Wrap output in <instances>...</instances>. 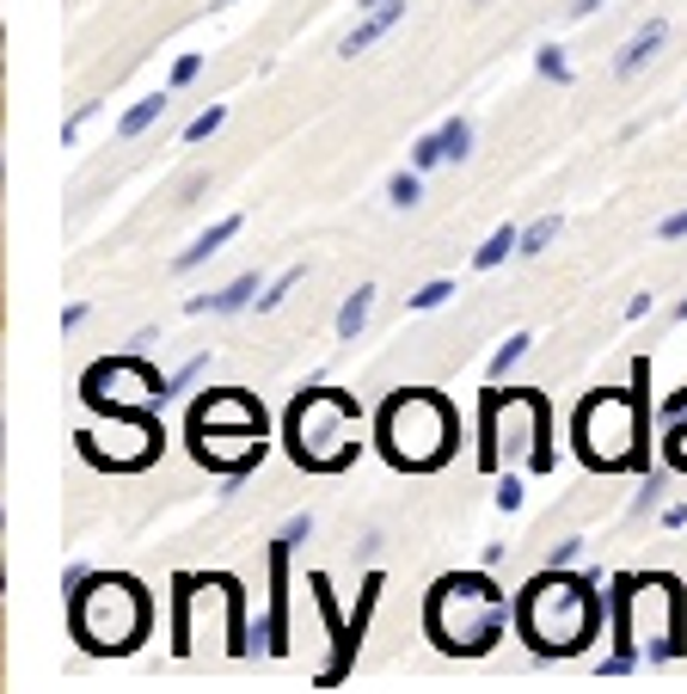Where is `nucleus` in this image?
I'll return each instance as SVG.
<instances>
[{"mask_svg": "<svg viewBox=\"0 0 687 694\" xmlns=\"http://www.w3.org/2000/svg\"><path fill=\"white\" fill-rule=\"evenodd\" d=\"M423 627H430L437 652L485 657V652H498L503 627H510V596L498 590L491 565L485 572H449V578H437V590L423 602Z\"/></svg>", "mask_w": 687, "mask_h": 694, "instance_id": "f257e3e1", "label": "nucleus"}, {"mask_svg": "<svg viewBox=\"0 0 687 694\" xmlns=\"http://www.w3.org/2000/svg\"><path fill=\"white\" fill-rule=\"evenodd\" d=\"M515 627L529 640L534 657H577L583 645L602 627V596H595V578H571L546 565L522 602H515Z\"/></svg>", "mask_w": 687, "mask_h": 694, "instance_id": "f03ea898", "label": "nucleus"}, {"mask_svg": "<svg viewBox=\"0 0 687 694\" xmlns=\"http://www.w3.org/2000/svg\"><path fill=\"white\" fill-rule=\"evenodd\" d=\"M68 633L93 657H123L147 640V596L135 578L86 572L68 590Z\"/></svg>", "mask_w": 687, "mask_h": 694, "instance_id": "7ed1b4c3", "label": "nucleus"}, {"mask_svg": "<svg viewBox=\"0 0 687 694\" xmlns=\"http://www.w3.org/2000/svg\"><path fill=\"white\" fill-rule=\"evenodd\" d=\"M375 442H381V455L399 473H437L454 455V442H461V418H454V406L437 388H406L381 406Z\"/></svg>", "mask_w": 687, "mask_h": 694, "instance_id": "20e7f679", "label": "nucleus"}, {"mask_svg": "<svg viewBox=\"0 0 687 694\" xmlns=\"http://www.w3.org/2000/svg\"><path fill=\"white\" fill-rule=\"evenodd\" d=\"M479 468H534L553 473V437H546V400L534 388H503L491 381L485 394V437H479Z\"/></svg>", "mask_w": 687, "mask_h": 694, "instance_id": "39448f33", "label": "nucleus"}, {"mask_svg": "<svg viewBox=\"0 0 687 694\" xmlns=\"http://www.w3.org/2000/svg\"><path fill=\"white\" fill-rule=\"evenodd\" d=\"M362 449V406L338 388H307L289 406V455L307 473H338Z\"/></svg>", "mask_w": 687, "mask_h": 694, "instance_id": "423d86ee", "label": "nucleus"}, {"mask_svg": "<svg viewBox=\"0 0 687 694\" xmlns=\"http://www.w3.org/2000/svg\"><path fill=\"white\" fill-rule=\"evenodd\" d=\"M583 468L595 473H621V468H645V412H638V394L602 388L577 406V425H571Z\"/></svg>", "mask_w": 687, "mask_h": 694, "instance_id": "0eeeda50", "label": "nucleus"}, {"mask_svg": "<svg viewBox=\"0 0 687 694\" xmlns=\"http://www.w3.org/2000/svg\"><path fill=\"white\" fill-rule=\"evenodd\" d=\"M80 394H86V406H93V412H111V418H130V412H154V406H166V381H160L147 363H135V357L93 363V369H86V381H80Z\"/></svg>", "mask_w": 687, "mask_h": 694, "instance_id": "6e6552de", "label": "nucleus"}, {"mask_svg": "<svg viewBox=\"0 0 687 694\" xmlns=\"http://www.w3.org/2000/svg\"><path fill=\"white\" fill-rule=\"evenodd\" d=\"M301 534H314V517H289L277 529V541H270V614H265V627H258L270 657L289 652V553Z\"/></svg>", "mask_w": 687, "mask_h": 694, "instance_id": "1a4fd4ad", "label": "nucleus"}, {"mask_svg": "<svg viewBox=\"0 0 687 694\" xmlns=\"http://www.w3.org/2000/svg\"><path fill=\"white\" fill-rule=\"evenodd\" d=\"M191 455L209 473L239 480V473H252L265 461V430H191Z\"/></svg>", "mask_w": 687, "mask_h": 694, "instance_id": "9d476101", "label": "nucleus"}, {"mask_svg": "<svg viewBox=\"0 0 687 694\" xmlns=\"http://www.w3.org/2000/svg\"><path fill=\"white\" fill-rule=\"evenodd\" d=\"M191 430H265V412H258V400L246 388H215V394H197Z\"/></svg>", "mask_w": 687, "mask_h": 694, "instance_id": "9b49d317", "label": "nucleus"}, {"mask_svg": "<svg viewBox=\"0 0 687 694\" xmlns=\"http://www.w3.org/2000/svg\"><path fill=\"white\" fill-rule=\"evenodd\" d=\"M399 19H406V0H381V7H369V13H362L357 25H350V31L338 38V55H350V62H357L362 50H375L381 38H393Z\"/></svg>", "mask_w": 687, "mask_h": 694, "instance_id": "f8f14e48", "label": "nucleus"}, {"mask_svg": "<svg viewBox=\"0 0 687 694\" xmlns=\"http://www.w3.org/2000/svg\"><path fill=\"white\" fill-rule=\"evenodd\" d=\"M258 295H265V283H258V271H239L234 283H222V289H209V295H191V314H246V307H258Z\"/></svg>", "mask_w": 687, "mask_h": 694, "instance_id": "ddd939ff", "label": "nucleus"}, {"mask_svg": "<svg viewBox=\"0 0 687 694\" xmlns=\"http://www.w3.org/2000/svg\"><path fill=\"white\" fill-rule=\"evenodd\" d=\"M663 43H669V19H645V25H638L633 38L621 43V55H614V74H621V81H633V74L663 50Z\"/></svg>", "mask_w": 687, "mask_h": 694, "instance_id": "4468645a", "label": "nucleus"}, {"mask_svg": "<svg viewBox=\"0 0 687 694\" xmlns=\"http://www.w3.org/2000/svg\"><path fill=\"white\" fill-rule=\"evenodd\" d=\"M239 227H246V215H222V222H209V227H203V234H197V241L185 246V253L172 258V271L185 277V271L209 265V258H215V253H222V246H227V241H234V234H239Z\"/></svg>", "mask_w": 687, "mask_h": 694, "instance_id": "2eb2a0df", "label": "nucleus"}, {"mask_svg": "<svg viewBox=\"0 0 687 694\" xmlns=\"http://www.w3.org/2000/svg\"><path fill=\"white\" fill-rule=\"evenodd\" d=\"M166 105H172V86H160V93H147V99H135L130 111L117 118V142H135V135H147L160 118H166Z\"/></svg>", "mask_w": 687, "mask_h": 694, "instance_id": "dca6fc26", "label": "nucleus"}, {"mask_svg": "<svg viewBox=\"0 0 687 694\" xmlns=\"http://www.w3.org/2000/svg\"><path fill=\"white\" fill-rule=\"evenodd\" d=\"M369 314H375V283H357V295H344V307H338V338L344 345H357L362 338Z\"/></svg>", "mask_w": 687, "mask_h": 694, "instance_id": "f3484780", "label": "nucleus"}, {"mask_svg": "<svg viewBox=\"0 0 687 694\" xmlns=\"http://www.w3.org/2000/svg\"><path fill=\"white\" fill-rule=\"evenodd\" d=\"M515 253H522V227H510V222H503V227H491V234H485V246L473 253V271H498L503 258H515Z\"/></svg>", "mask_w": 687, "mask_h": 694, "instance_id": "a211bd4d", "label": "nucleus"}, {"mask_svg": "<svg viewBox=\"0 0 687 694\" xmlns=\"http://www.w3.org/2000/svg\"><path fill=\"white\" fill-rule=\"evenodd\" d=\"M437 142H442V161H449V166H466V161H473V118L454 111V118L437 130Z\"/></svg>", "mask_w": 687, "mask_h": 694, "instance_id": "6ab92c4d", "label": "nucleus"}, {"mask_svg": "<svg viewBox=\"0 0 687 694\" xmlns=\"http://www.w3.org/2000/svg\"><path fill=\"white\" fill-rule=\"evenodd\" d=\"M387 203H393V210H418V203H423V173L411 161L387 178Z\"/></svg>", "mask_w": 687, "mask_h": 694, "instance_id": "aec40b11", "label": "nucleus"}, {"mask_svg": "<svg viewBox=\"0 0 687 694\" xmlns=\"http://www.w3.org/2000/svg\"><path fill=\"white\" fill-rule=\"evenodd\" d=\"M529 345H534L529 333H510V338H503V345H498V357L485 363V381H510V369H515L522 357H529Z\"/></svg>", "mask_w": 687, "mask_h": 694, "instance_id": "412c9836", "label": "nucleus"}, {"mask_svg": "<svg viewBox=\"0 0 687 694\" xmlns=\"http://www.w3.org/2000/svg\"><path fill=\"white\" fill-rule=\"evenodd\" d=\"M669 461H663V468H645V480H638V504H633V517H650V510L663 504V492H669Z\"/></svg>", "mask_w": 687, "mask_h": 694, "instance_id": "4be33fe9", "label": "nucleus"}, {"mask_svg": "<svg viewBox=\"0 0 687 694\" xmlns=\"http://www.w3.org/2000/svg\"><path fill=\"white\" fill-rule=\"evenodd\" d=\"M558 227H565L558 215H541V222H529V227H522V253H515V258H541L546 246L558 241Z\"/></svg>", "mask_w": 687, "mask_h": 694, "instance_id": "5701e85b", "label": "nucleus"}, {"mask_svg": "<svg viewBox=\"0 0 687 694\" xmlns=\"http://www.w3.org/2000/svg\"><path fill=\"white\" fill-rule=\"evenodd\" d=\"M663 461H669L675 473H687V412L663 418Z\"/></svg>", "mask_w": 687, "mask_h": 694, "instance_id": "b1692460", "label": "nucleus"}, {"mask_svg": "<svg viewBox=\"0 0 687 694\" xmlns=\"http://www.w3.org/2000/svg\"><path fill=\"white\" fill-rule=\"evenodd\" d=\"M307 277V265H289V271H277V277L265 283V295H258V314H270V307H283L295 295V283Z\"/></svg>", "mask_w": 687, "mask_h": 694, "instance_id": "393cba45", "label": "nucleus"}, {"mask_svg": "<svg viewBox=\"0 0 687 694\" xmlns=\"http://www.w3.org/2000/svg\"><path fill=\"white\" fill-rule=\"evenodd\" d=\"M534 68H541V81H553V86H565V81H571V55L558 50V43L534 50Z\"/></svg>", "mask_w": 687, "mask_h": 694, "instance_id": "a878e982", "label": "nucleus"}, {"mask_svg": "<svg viewBox=\"0 0 687 694\" xmlns=\"http://www.w3.org/2000/svg\"><path fill=\"white\" fill-rule=\"evenodd\" d=\"M227 123V105H209V111H197V118L185 123V142H209L215 130Z\"/></svg>", "mask_w": 687, "mask_h": 694, "instance_id": "bb28decb", "label": "nucleus"}, {"mask_svg": "<svg viewBox=\"0 0 687 694\" xmlns=\"http://www.w3.org/2000/svg\"><path fill=\"white\" fill-rule=\"evenodd\" d=\"M449 295H454V283H449V277H430L418 295H411V314H430V307H442Z\"/></svg>", "mask_w": 687, "mask_h": 694, "instance_id": "cd10ccee", "label": "nucleus"}, {"mask_svg": "<svg viewBox=\"0 0 687 694\" xmlns=\"http://www.w3.org/2000/svg\"><path fill=\"white\" fill-rule=\"evenodd\" d=\"M411 166H418V173H437V166H442V142H437V130L411 142Z\"/></svg>", "mask_w": 687, "mask_h": 694, "instance_id": "c85d7f7f", "label": "nucleus"}, {"mask_svg": "<svg viewBox=\"0 0 687 694\" xmlns=\"http://www.w3.org/2000/svg\"><path fill=\"white\" fill-rule=\"evenodd\" d=\"M203 369H209V357H191L178 375H166V400H178V394H191V388H197V375H203Z\"/></svg>", "mask_w": 687, "mask_h": 694, "instance_id": "c756f323", "label": "nucleus"}, {"mask_svg": "<svg viewBox=\"0 0 687 694\" xmlns=\"http://www.w3.org/2000/svg\"><path fill=\"white\" fill-rule=\"evenodd\" d=\"M577 560H583V541H577V534H565V541H558V548L546 553V565H553V572H571Z\"/></svg>", "mask_w": 687, "mask_h": 694, "instance_id": "7c9ffc66", "label": "nucleus"}, {"mask_svg": "<svg viewBox=\"0 0 687 694\" xmlns=\"http://www.w3.org/2000/svg\"><path fill=\"white\" fill-rule=\"evenodd\" d=\"M197 74H203V55L197 50H191V55H178V62H172V93H178V86H191V81H197Z\"/></svg>", "mask_w": 687, "mask_h": 694, "instance_id": "2f4dec72", "label": "nucleus"}, {"mask_svg": "<svg viewBox=\"0 0 687 694\" xmlns=\"http://www.w3.org/2000/svg\"><path fill=\"white\" fill-rule=\"evenodd\" d=\"M498 510H522V480H515V468H503V480H498Z\"/></svg>", "mask_w": 687, "mask_h": 694, "instance_id": "473e14b6", "label": "nucleus"}, {"mask_svg": "<svg viewBox=\"0 0 687 694\" xmlns=\"http://www.w3.org/2000/svg\"><path fill=\"white\" fill-rule=\"evenodd\" d=\"M86 314H93V302H68V307H62V333H80V326H86Z\"/></svg>", "mask_w": 687, "mask_h": 694, "instance_id": "72a5a7b5", "label": "nucleus"}, {"mask_svg": "<svg viewBox=\"0 0 687 694\" xmlns=\"http://www.w3.org/2000/svg\"><path fill=\"white\" fill-rule=\"evenodd\" d=\"M657 241H687V210L663 215V227H657Z\"/></svg>", "mask_w": 687, "mask_h": 694, "instance_id": "f704fd0d", "label": "nucleus"}, {"mask_svg": "<svg viewBox=\"0 0 687 694\" xmlns=\"http://www.w3.org/2000/svg\"><path fill=\"white\" fill-rule=\"evenodd\" d=\"M663 529H687V504H669V510H663Z\"/></svg>", "mask_w": 687, "mask_h": 694, "instance_id": "c9c22d12", "label": "nucleus"}, {"mask_svg": "<svg viewBox=\"0 0 687 694\" xmlns=\"http://www.w3.org/2000/svg\"><path fill=\"white\" fill-rule=\"evenodd\" d=\"M595 7H602V0H577V13H595Z\"/></svg>", "mask_w": 687, "mask_h": 694, "instance_id": "e433bc0d", "label": "nucleus"}, {"mask_svg": "<svg viewBox=\"0 0 687 694\" xmlns=\"http://www.w3.org/2000/svg\"><path fill=\"white\" fill-rule=\"evenodd\" d=\"M675 320H687V295H681V302H675Z\"/></svg>", "mask_w": 687, "mask_h": 694, "instance_id": "4c0bfd02", "label": "nucleus"}, {"mask_svg": "<svg viewBox=\"0 0 687 694\" xmlns=\"http://www.w3.org/2000/svg\"><path fill=\"white\" fill-rule=\"evenodd\" d=\"M369 7H381V0H357V13H369Z\"/></svg>", "mask_w": 687, "mask_h": 694, "instance_id": "58836bf2", "label": "nucleus"}]
</instances>
